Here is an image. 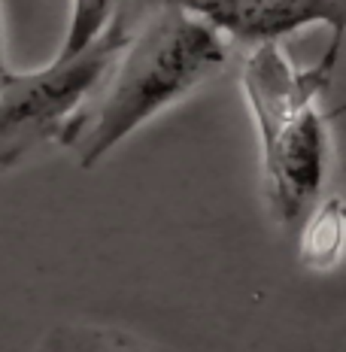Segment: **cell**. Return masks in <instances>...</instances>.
Masks as SVG:
<instances>
[{
  "mask_svg": "<svg viewBox=\"0 0 346 352\" xmlns=\"http://www.w3.org/2000/svg\"><path fill=\"white\" fill-rule=\"evenodd\" d=\"M225 36L243 43L283 40L307 25H328L331 36L346 31V0H182Z\"/></svg>",
  "mask_w": 346,
  "mask_h": 352,
  "instance_id": "cell-4",
  "label": "cell"
},
{
  "mask_svg": "<svg viewBox=\"0 0 346 352\" xmlns=\"http://www.w3.org/2000/svg\"><path fill=\"white\" fill-rule=\"evenodd\" d=\"M343 237H346V210L343 197L331 195L322 201L310 216H307L304 228L298 240V258L310 270H331L337 267L343 255Z\"/></svg>",
  "mask_w": 346,
  "mask_h": 352,
  "instance_id": "cell-5",
  "label": "cell"
},
{
  "mask_svg": "<svg viewBox=\"0 0 346 352\" xmlns=\"http://www.w3.org/2000/svg\"><path fill=\"white\" fill-rule=\"evenodd\" d=\"M225 61V34L182 0H164L137 34H128L107 73L104 100L88 116L91 122L70 134L79 167H98L125 137L213 79Z\"/></svg>",
  "mask_w": 346,
  "mask_h": 352,
  "instance_id": "cell-2",
  "label": "cell"
},
{
  "mask_svg": "<svg viewBox=\"0 0 346 352\" xmlns=\"http://www.w3.org/2000/svg\"><path fill=\"white\" fill-rule=\"evenodd\" d=\"M6 70V52H3V16H0V73Z\"/></svg>",
  "mask_w": 346,
  "mask_h": 352,
  "instance_id": "cell-7",
  "label": "cell"
},
{
  "mask_svg": "<svg viewBox=\"0 0 346 352\" xmlns=\"http://www.w3.org/2000/svg\"><path fill=\"white\" fill-rule=\"evenodd\" d=\"M243 58L240 91L261 140V182L270 216L292 225L319 197L328 173L331 134L319 109L340 61V36H331L313 67L294 64L279 40L252 43Z\"/></svg>",
  "mask_w": 346,
  "mask_h": 352,
  "instance_id": "cell-1",
  "label": "cell"
},
{
  "mask_svg": "<svg viewBox=\"0 0 346 352\" xmlns=\"http://www.w3.org/2000/svg\"><path fill=\"white\" fill-rule=\"evenodd\" d=\"M125 19L116 12L98 40L46 67L0 73V173L12 170L40 143L64 140L79 107L107 79L128 40Z\"/></svg>",
  "mask_w": 346,
  "mask_h": 352,
  "instance_id": "cell-3",
  "label": "cell"
},
{
  "mask_svg": "<svg viewBox=\"0 0 346 352\" xmlns=\"http://www.w3.org/2000/svg\"><path fill=\"white\" fill-rule=\"evenodd\" d=\"M116 6H119V0H70L67 34H64V43L55 58H67L85 49L91 40H98L109 25V19L119 12Z\"/></svg>",
  "mask_w": 346,
  "mask_h": 352,
  "instance_id": "cell-6",
  "label": "cell"
}]
</instances>
